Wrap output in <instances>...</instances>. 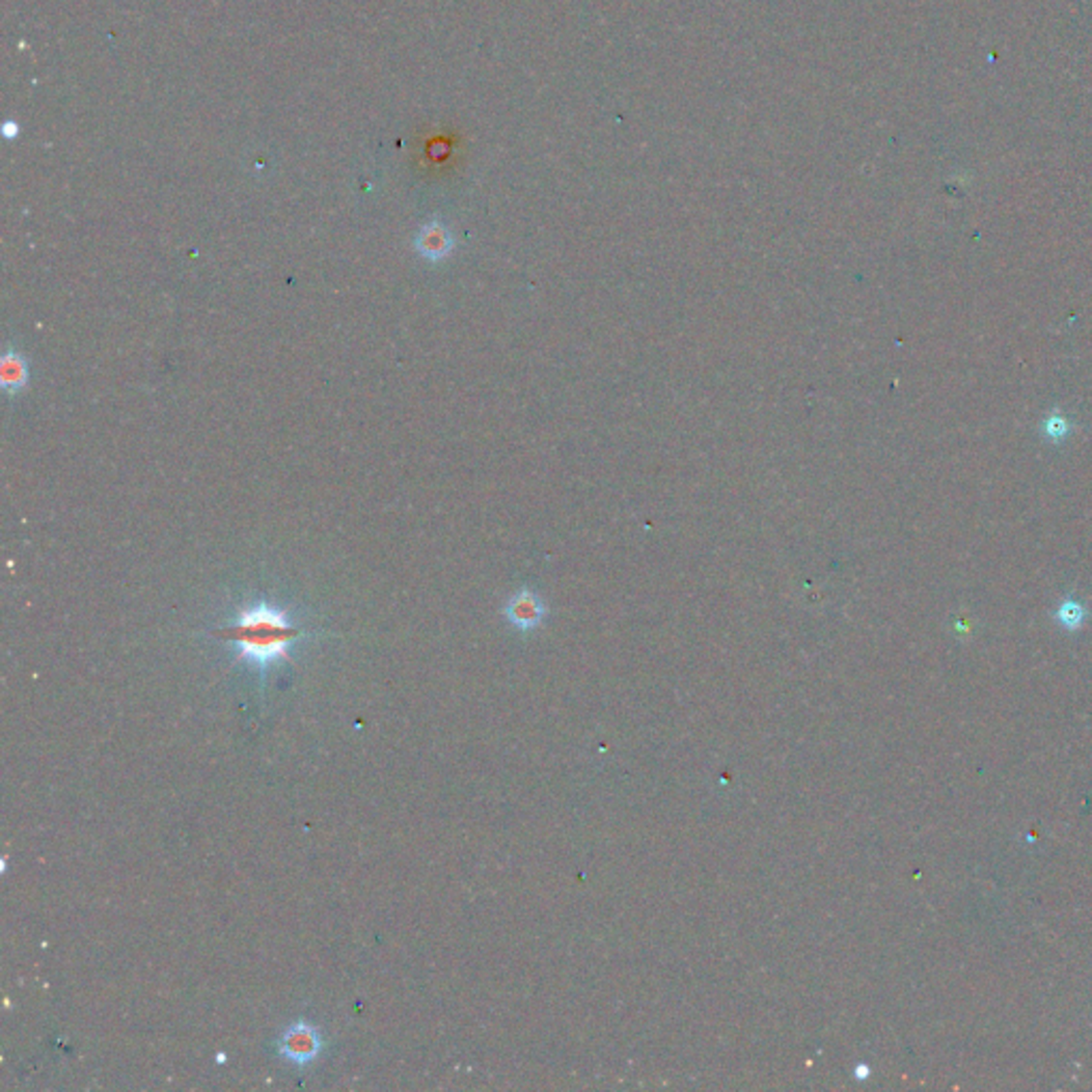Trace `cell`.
Segmentation results:
<instances>
[{
    "label": "cell",
    "instance_id": "7",
    "mask_svg": "<svg viewBox=\"0 0 1092 1092\" xmlns=\"http://www.w3.org/2000/svg\"><path fill=\"white\" fill-rule=\"evenodd\" d=\"M868 1074H871V1071H868L866 1065H858V1067H856V1078H858V1079H866Z\"/></svg>",
    "mask_w": 1092,
    "mask_h": 1092
},
{
    "label": "cell",
    "instance_id": "2",
    "mask_svg": "<svg viewBox=\"0 0 1092 1092\" xmlns=\"http://www.w3.org/2000/svg\"><path fill=\"white\" fill-rule=\"evenodd\" d=\"M320 1050H322L320 1030L314 1024L303 1023V1020L290 1024L278 1039L280 1056L297 1067H306L310 1063H314L320 1054Z\"/></svg>",
    "mask_w": 1092,
    "mask_h": 1092
},
{
    "label": "cell",
    "instance_id": "6",
    "mask_svg": "<svg viewBox=\"0 0 1092 1092\" xmlns=\"http://www.w3.org/2000/svg\"><path fill=\"white\" fill-rule=\"evenodd\" d=\"M1058 619H1060V623H1063V625H1065V628H1069V630H1076V628H1079L1081 619H1084V611H1081V606H1079V604H1076V602H1067V604L1060 606V611H1058Z\"/></svg>",
    "mask_w": 1092,
    "mask_h": 1092
},
{
    "label": "cell",
    "instance_id": "4",
    "mask_svg": "<svg viewBox=\"0 0 1092 1092\" xmlns=\"http://www.w3.org/2000/svg\"><path fill=\"white\" fill-rule=\"evenodd\" d=\"M414 246H417L419 255L423 259H427L431 262H440L452 252V235L442 222L433 220L427 222V225L419 231Z\"/></svg>",
    "mask_w": 1092,
    "mask_h": 1092
},
{
    "label": "cell",
    "instance_id": "5",
    "mask_svg": "<svg viewBox=\"0 0 1092 1092\" xmlns=\"http://www.w3.org/2000/svg\"><path fill=\"white\" fill-rule=\"evenodd\" d=\"M28 382V363L17 350H7L0 359V384L7 396H17Z\"/></svg>",
    "mask_w": 1092,
    "mask_h": 1092
},
{
    "label": "cell",
    "instance_id": "3",
    "mask_svg": "<svg viewBox=\"0 0 1092 1092\" xmlns=\"http://www.w3.org/2000/svg\"><path fill=\"white\" fill-rule=\"evenodd\" d=\"M504 614L512 628H517L519 632H532L542 625L546 616V604L538 593H533L532 589H521L505 602Z\"/></svg>",
    "mask_w": 1092,
    "mask_h": 1092
},
{
    "label": "cell",
    "instance_id": "1",
    "mask_svg": "<svg viewBox=\"0 0 1092 1092\" xmlns=\"http://www.w3.org/2000/svg\"><path fill=\"white\" fill-rule=\"evenodd\" d=\"M211 634L227 641L239 660L262 676L273 664L288 660L292 644L301 639L303 630L288 619L285 611L259 602L241 611L235 621Z\"/></svg>",
    "mask_w": 1092,
    "mask_h": 1092
}]
</instances>
